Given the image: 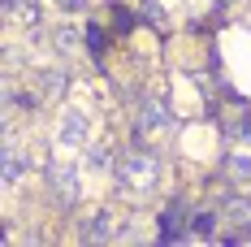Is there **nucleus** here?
<instances>
[{
	"instance_id": "obj_7",
	"label": "nucleus",
	"mask_w": 251,
	"mask_h": 247,
	"mask_svg": "<svg viewBox=\"0 0 251 247\" xmlns=\"http://www.w3.org/2000/svg\"><path fill=\"white\" fill-rule=\"evenodd\" d=\"M18 178H22V156H18L13 143H9V148H4V187H13Z\"/></svg>"
},
{
	"instance_id": "obj_2",
	"label": "nucleus",
	"mask_w": 251,
	"mask_h": 247,
	"mask_svg": "<svg viewBox=\"0 0 251 247\" xmlns=\"http://www.w3.org/2000/svg\"><path fill=\"white\" fill-rule=\"evenodd\" d=\"M87 130H91V122H87V113H78V109H70V113L61 117V143H65V148H74V143H82V139H87Z\"/></svg>"
},
{
	"instance_id": "obj_4",
	"label": "nucleus",
	"mask_w": 251,
	"mask_h": 247,
	"mask_svg": "<svg viewBox=\"0 0 251 247\" xmlns=\"http://www.w3.org/2000/svg\"><path fill=\"white\" fill-rule=\"evenodd\" d=\"M48 178H52V195H56V199H65V204H74V199H78V173L74 169H61V165H56Z\"/></svg>"
},
{
	"instance_id": "obj_8",
	"label": "nucleus",
	"mask_w": 251,
	"mask_h": 247,
	"mask_svg": "<svg viewBox=\"0 0 251 247\" xmlns=\"http://www.w3.org/2000/svg\"><path fill=\"white\" fill-rule=\"evenodd\" d=\"M113 234V221H108V213H96V221L87 225V239L96 243V239H108Z\"/></svg>"
},
{
	"instance_id": "obj_10",
	"label": "nucleus",
	"mask_w": 251,
	"mask_h": 247,
	"mask_svg": "<svg viewBox=\"0 0 251 247\" xmlns=\"http://www.w3.org/2000/svg\"><path fill=\"white\" fill-rule=\"evenodd\" d=\"M212 213H195V234H200V239H208V234H212Z\"/></svg>"
},
{
	"instance_id": "obj_5",
	"label": "nucleus",
	"mask_w": 251,
	"mask_h": 247,
	"mask_svg": "<svg viewBox=\"0 0 251 247\" xmlns=\"http://www.w3.org/2000/svg\"><path fill=\"white\" fill-rule=\"evenodd\" d=\"M165 126H169L165 104H160V100H143V109H139V130H165Z\"/></svg>"
},
{
	"instance_id": "obj_1",
	"label": "nucleus",
	"mask_w": 251,
	"mask_h": 247,
	"mask_svg": "<svg viewBox=\"0 0 251 247\" xmlns=\"http://www.w3.org/2000/svg\"><path fill=\"white\" fill-rule=\"evenodd\" d=\"M117 178H122V187H130V191H151V187L160 182V161H156L151 152L134 148V152H126V156H122Z\"/></svg>"
},
{
	"instance_id": "obj_6",
	"label": "nucleus",
	"mask_w": 251,
	"mask_h": 247,
	"mask_svg": "<svg viewBox=\"0 0 251 247\" xmlns=\"http://www.w3.org/2000/svg\"><path fill=\"white\" fill-rule=\"evenodd\" d=\"M182 213H186V204L165 208V217H160V234H165V239H182Z\"/></svg>"
},
{
	"instance_id": "obj_11",
	"label": "nucleus",
	"mask_w": 251,
	"mask_h": 247,
	"mask_svg": "<svg viewBox=\"0 0 251 247\" xmlns=\"http://www.w3.org/2000/svg\"><path fill=\"white\" fill-rule=\"evenodd\" d=\"M229 169H234V173H243V178H251V161H243V156H238V161H234Z\"/></svg>"
},
{
	"instance_id": "obj_9",
	"label": "nucleus",
	"mask_w": 251,
	"mask_h": 247,
	"mask_svg": "<svg viewBox=\"0 0 251 247\" xmlns=\"http://www.w3.org/2000/svg\"><path fill=\"white\" fill-rule=\"evenodd\" d=\"M108 161H113V156H108V148H104V143L87 152V165H91V169H108Z\"/></svg>"
},
{
	"instance_id": "obj_3",
	"label": "nucleus",
	"mask_w": 251,
	"mask_h": 247,
	"mask_svg": "<svg viewBox=\"0 0 251 247\" xmlns=\"http://www.w3.org/2000/svg\"><path fill=\"white\" fill-rule=\"evenodd\" d=\"M226 221H234V234H229V239H247L251 234V204L247 199H229L226 204Z\"/></svg>"
}]
</instances>
